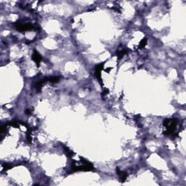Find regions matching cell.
Segmentation results:
<instances>
[{"label": "cell", "mask_w": 186, "mask_h": 186, "mask_svg": "<svg viewBox=\"0 0 186 186\" xmlns=\"http://www.w3.org/2000/svg\"><path fill=\"white\" fill-rule=\"evenodd\" d=\"M164 124L167 129V131L165 132V135H173L174 136L175 134H177V124L178 121L176 119H166L164 122Z\"/></svg>", "instance_id": "1"}, {"label": "cell", "mask_w": 186, "mask_h": 186, "mask_svg": "<svg viewBox=\"0 0 186 186\" xmlns=\"http://www.w3.org/2000/svg\"><path fill=\"white\" fill-rule=\"evenodd\" d=\"M35 27L30 23H25V22H18L15 23V28L19 31H31L34 29Z\"/></svg>", "instance_id": "2"}, {"label": "cell", "mask_w": 186, "mask_h": 186, "mask_svg": "<svg viewBox=\"0 0 186 186\" xmlns=\"http://www.w3.org/2000/svg\"><path fill=\"white\" fill-rule=\"evenodd\" d=\"M104 67V64H99L95 68V76L98 79V80L102 84V78H101V71Z\"/></svg>", "instance_id": "3"}, {"label": "cell", "mask_w": 186, "mask_h": 186, "mask_svg": "<svg viewBox=\"0 0 186 186\" xmlns=\"http://www.w3.org/2000/svg\"><path fill=\"white\" fill-rule=\"evenodd\" d=\"M32 60L35 62V63H37V66L39 67L40 62L42 61V56L40 55V54L37 50L34 51V53L32 55Z\"/></svg>", "instance_id": "4"}, {"label": "cell", "mask_w": 186, "mask_h": 186, "mask_svg": "<svg viewBox=\"0 0 186 186\" xmlns=\"http://www.w3.org/2000/svg\"><path fill=\"white\" fill-rule=\"evenodd\" d=\"M116 172H117L118 175L119 176L120 180H121V182H124V181L126 180V179H127V173L121 171L118 168L116 169Z\"/></svg>", "instance_id": "5"}, {"label": "cell", "mask_w": 186, "mask_h": 186, "mask_svg": "<svg viewBox=\"0 0 186 186\" xmlns=\"http://www.w3.org/2000/svg\"><path fill=\"white\" fill-rule=\"evenodd\" d=\"M65 153H66V155L68 156V157H70V158H71L73 156H74V152L73 151H71L68 148H67V147H66L65 148Z\"/></svg>", "instance_id": "6"}, {"label": "cell", "mask_w": 186, "mask_h": 186, "mask_svg": "<svg viewBox=\"0 0 186 186\" xmlns=\"http://www.w3.org/2000/svg\"><path fill=\"white\" fill-rule=\"evenodd\" d=\"M60 80V78L57 76H54V77H50L48 78V81L51 83H56Z\"/></svg>", "instance_id": "7"}, {"label": "cell", "mask_w": 186, "mask_h": 186, "mask_svg": "<svg viewBox=\"0 0 186 186\" xmlns=\"http://www.w3.org/2000/svg\"><path fill=\"white\" fill-rule=\"evenodd\" d=\"M126 53H127V51H126V50H123V51H121V52H117L116 55H117V56L118 57V58H121V57H123L124 55Z\"/></svg>", "instance_id": "8"}, {"label": "cell", "mask_w": 186, "mask_h": 186, "mask_svg": "<svg viewBox=\"0 0 186 186\" xmlns=\"http://www.w3.org/2000/svg\"><path fill=\"white\" fill-rule=\"evenodd\" d=\"M146 43H147V39H143V40L140 42V48H143V47H144L145 46Z\"/></svg>", "instance_id": "9"}, {"label": "cell", "mask_w": 186, "mask_h": 186, "mask_svg": "<svg viewBox=\"0 0 186 186\" xmlns=\"http://www.w3.org/2000/svg\"><path fill=\"white\" fill-rule=\"evenodd\" d=\"M32 112H33L32 109H27V110H26V111H25V113H26L27 114H31Z\"/></svg>", "instance_id": "10"}]
</instances>
